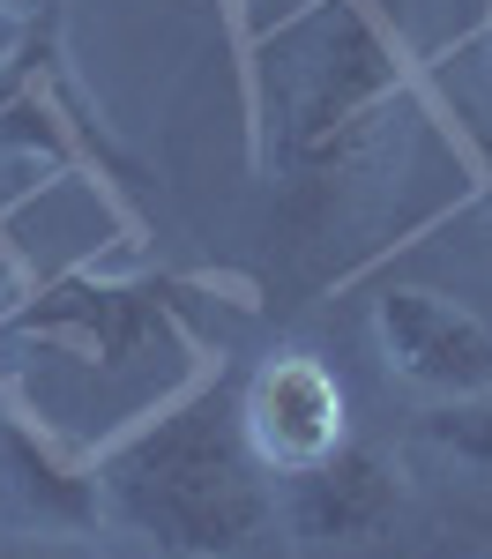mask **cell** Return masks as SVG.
Returning <instances> with one entry per match:
<instances>
[{"instance_id":"obj_6","label":"cell","mask_w":492,"mask_h":559,"mask_svg":"<svg viewBox=\"0 0 492 559\" xmlns=\"http://www.w3.org/2000/svg\"><path fill=\"white\" fill-rule=\"evenodd\" d=\"M418 432H425V440H433L441 455H455L463 471H485V477H492V388H478V395H447V403H433Z\"/></svg>"},{"instance_id":"obj_12","label":"cell","mask_w":492,"mask_h":559,"mask_svg":"<svg viewBox=\"0 0 492 559\" xmlns=\"http://www.w3.org/2000/svg\"><path fill=\"white\" fill-rule=\"evenodd\" d=\"M8 8H31V0H8Z\"/></svg>"},{"instance_id":"obj_2","label":"cell","mask_w":492,"mask_h":559,"mask_svg":"<svg viewBox=\"0 0 492 559\" xmlns=\"http://www.w3.org/2000/svg\"><path fill=\"white\" fill-rule=\"evenodd\" d=\"M268 142L291 179H344L403 97V45L365 0H313L262 52Z\"/></svg>"},{"instance_id":"obj_4","label":"cell","mask_w":492,"mask_h":559,"mask_svg":"<svg viewBox=\"0 0 492 559\" xmlns=\"http://www.w3.org/2000/svg\"><path fill=\"white\" fill-rule=\"evenodd\" d=\"M373 344L388 373L425 388L433 403L492 388V321L433 284H388L373 299Z\"/></svg>"},{"instance_id":"obj_5","label":"cell","mask_w":492,"mask_h":559,"mask_svg":"<svg viewBox=\"0 0 492 559\" xmlns=\"http://www.w3.org/2000/svg\"><path fill=\"white\" fill-rule=\"evenodd\" d=\"M403 500H410V485H403L396 455H381L365 440H344L313 471H291L284 522L307 545H381L403 522Z\"/></svg>"},{"instance_id":"obj_3","label":"cell","mask_w":492,"mask_h":559,"mask_svg":"<svg viewBox=\"0 0 492 559\" xmlns=\"http://www.w3.org/2000/svg\"><path fill=\"white\" fill-rule=\"evenodd\" d=\"M239 426L268 477H291L351 440V395L321 350H268L239 388Z\"/></svg>"},{"instance_id":"obj_8","label":"cell","mask_w":492,"mask_h":559,"mask_svg":"<svg viewBox=\"0 0 492 559\" xmlns=\"http://www.w3.org/2000/svg\"><path fill=\"white\" fill-rule=\"evenodd\" d=\"M23 45H31V8H8L0 0V97H8L15 68H23Z\"/></svg>"},{"instance_id":"obj_11","label":"cell","mask_w":492,"mask_h":559,"mask_svg":"<svg viewBox=\"0 0 492 559\" xmlns=\"http://www.w3.org/2000/svg\"><path fill=\"white\" fill-rule=\"evenodd\" d=\"M485 75H492V31H485Z\"/></svg>"},{"instance_id":"obj_1","label":"cell","mask_w":492,"mask_h":559,"mask_svg":"<svg viewBox=\"0 0 492 559\" xmlns=\"http://www.w3.org/2000/svg\"><path fill=\"white\" fill-rule=\"evenodd\" d=\"M97 522L165 559H231L276 522V485L239 426V388L202 381L89 455Z\"/></svg>"},{"instance_id":"obj_7","label":"cell","mask_w":492,"mask_h":559,"mask_svg":"<svg viewBox=\"0 0 492 559\" xmlns=\"http://www.w3.org/2000/svg\"><path fill=\"white\" fill-rule=\"evenodd\" d=\"M0 559H105L75 530H31V537H0Z\"/></svg>"},{"instance_id":"obj_9","label":"cell","mask_w":492,"mask_h":559,"mask_svg":"<svg viewBox=\"0 0 492 559\" xmlns=\"http://www.w3.org/2000/svg\"><path fill=\"white\" fill-rule=\"evenodd\" d=\"M15 299H23V254H15V247L0 239V313H8Z\"/></svg>"},{"instance_id":"obj_10","label":"cell","mask_w":492,"mask_h":559,"mask_svg":"<svg viewBox=\"0 0 492 559\" xmlns=\"http://www.w3.org/2000/svg\"><path fill=\"white\" fill-rule=\"evenodd\" d=\"M478 224L492 231V173H485V187H478Z\"/></svg>"}]
</instances>
